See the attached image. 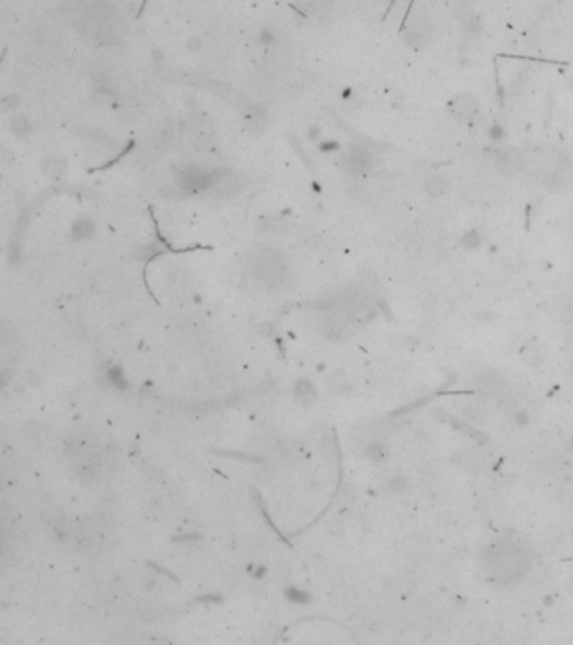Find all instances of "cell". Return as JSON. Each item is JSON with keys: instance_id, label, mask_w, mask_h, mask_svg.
Masks as SVG:
<instances>
[{"instance_id": "3957f363", "label": "cell", "mask_w": 573, "mask_h": 645, "mask_svg": "<svg viewBox=\"0 0 573 645\" xmlns=\"http://www.w3.org/2000/svg\"><path fill=\"white\" fill-rule=\"evenodd\" d=\"M422 188H424L425 195H427L429 199L439 200V199H442V197L446 195L447 192H449L451 183H449V180H447L446 177H444V175L432 173V175H429V177L424 180Z\"/></svg>"}, {"instance_id": "5b68a950", "label": "cell", "mask_w": 573, "mask_h": 645, "mask_svg": "<svg viewBox=\"0 0 573 645\" xmlns=\"http://www.w3.org/2000/svg\"><path fill=\"white\" fill-rule=\"evenodd\" d=\"M350 163H351V167H353V170H357V172H365L370 165V156H368L367 151L355 150L350 156Z\"/></svg>"}, {"instance_id": "8992f818", "label": "cell", "mask_w": 573, "mask_h": 645, "mask_svg": "<svg viewBox=\"0 0 573 645\" xmlns=\"http://www.w3.org/2000/svg\"><path fill=\"white\" fill-rule=\"evenodd\" d=\"M488 138L494 143H499L506 138V128L503 126L501 123H493L491 126L488 128Z\"/></svg>"}, {"instance_id": "277c9868", "label": "cell", "mask_w": 573, "mask_h": 645, "mask_svg": "<svg viewBox=\"0 0 573 645\" xmlns=\"http://www.w3.org/2000/svg\"><path fill=\"white\" fill-rule=\"evenodd\" d=\"M481 241H483V237H481L479 230L469 229L468 232H464V236H462L461 244H462V247L468 249V251H474V249H478L481 246Z\"/></svg>"}, {"instance_id": "52a82bcc", "label": "cell", "mask_w": 573, "mask_h": 645, "mask_svg": "<svg viewBox=\"0 0 573 645\" xmlns=\"http://www.w3.org/2000/svg\"><path fill=\"white\" fill-rule=\"evenodd\" d=\"M321 148H323V150H335V148H338V143H335V141H330V143H323V145H321Z\"/></svg>"}, {"instance_id": "ba28073f", "label": "cell", "mask_w": 573, "mask_h": 645, "mask_svg": "<svg viewBox=\"0 0 573 645\" xmlns=\"http://www.w3.org/2000/svg\"><path fill=\"white\" fill-rule=\"evenodd\" d=\"M567 86H568V89H570V91H573V76L570 77V79H568Z\"/></svg>"}, {"instance_id": "7a4b0ae2", "label": "cell", "mask_w": 573, "mask_h": 645, "mask_svg": "<svg viewBox=\"0 0 573 645\" xmlns=\"http://www.w3.org/2000/svg\"><path fill=\"white\" fill-rule=\"evenodd\" d=\"M494 168L498 173H501L503 177H513L518 172H521L523 168V158L516 150L505 148V150H496L493 155Z\"/></svg>"}, {"instance_id": "6da1fadb", "label": "cell", "mask_w": 573, "mask_h": 645, "mask_svg": "<svg viewBox=\"0 0 573 645\" xmlns=\"http://www.w3.org/2000/svg\"><path fill=\"white\" fill-rule=\"evenodd\" d=\"M479 111V103L473 94L459 93L449 101V113L457 121H471Z\"/></svg>"}]
</instances>
